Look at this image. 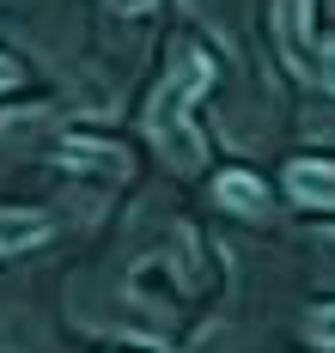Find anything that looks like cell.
Listing matches in <instances>:
<instances>
[{"label": "cell", "mask_w": 335, "mask_h": 353, "mask_svg": "<svg viewBox=\"0 0 335 353\" xmlns=\"http://www.w3.org/2000/svg\"><path fill=\"white\" fill-rule=\"evenodd\" d=\"M49 238V213H31V208H0V256H19Z\"/></svg>", "instance_id": "4"}, {"label": "cell", "mask_w": 335, "mask_h": 353, "mask_svg": "<svg viewBox=\"0 0 335 353\" xmlns=\"http://www.w3.org/2000/svg\"><path fill=\"white\" fill-rule=\"evenodd\" d=\"M214 195H220L225 213H244V219H262L268 213V183L250 171H225L220 183H214Z\"/></svg>", "instance_id": "3"}, {"label": "cell", "mask_w": 335, "mask_h": 353, "mask_svg": "<svg viewBox=\"0 0 335 353\" xmlns=\"http://www.w3.org/2000/svg\"><path fill=\"white\" fill-rule=\"evenodd\" d=\"M311 79H323V92H335V43H323V55H317Z\"/></svg>", "instance_id": "7"}, {"label": "cell", "mask_w": 335, "mask_h": 353, "mask_svg": "<svg viewBox=\"0 0 335 353\" xmlns=\"http://www.w3.org/2000/svg\"><path fill=\"white\" fill-rule=\"evenodd\" d=\"M305 341H311V347H323V353H335V305H323V311H311V317H305Z\"/></svg>", "instance_id": "6"}, {"label": "cell", "mask_w": 335, "mask_h": 353, "mask_svg": "<svg viewBox=\"0 0 335 353\" xmlns=\"http://www.w3.org/2000/svg\"><path fill=\"white\" fill-rule=\"evenodd\" d=\"M61 165H92V171H128V152L110 141H92V134H74V141H61Z\"/></svg>", "instance_id": "5"}, {"label": "cell", "mask_w": 335, "mask_h": 353, "mask_svg": "<svg viewBox=\"0 0 335 353\" xmlns=\"http://www.w3.org/2000/svg\"><path fill=\"white\" fill-rule=\"evenodd\" d=\"M287 189H293V201H305V208H329L335 213V165L298 159V165H287Z\"/></svg>", "instance_id": "2"}, {"label": "cell", "mask_w": 335, "mask_h": 353, "mask_svg": "<svg viewBox=\"0 0 335 353\" xmlns=\"http://www.w3.org/2000/svg\"><path fill=\"white\" fill-rule=\"evenodd\" d=\"M116 12H152V6H159V0H110Z\"/></svg>", "instance_id": "9"}, {"label": "cell", "mask_w": 335, "mask_h": 353, "mask_svg": "<svg viewBox=\"0 0 335 353\" xmlns=\"http://www.w3.org/2000/svg\"><path fill=\"white\" fill-rule=\"evenodd\" d=\"M6 85H19V61H12V55H0V92H6Z\"/></svg>", "instance_id": "8"}, {"label": "cell", "mask_w": 335, "mask_h": 353, "mask_svg": "<svg viewBox=\"0 0 335 353\" xmlns=\"http://www.w3.org/2000/svg\"><path fill=\"white\" fill-rule=\"evenodd\" d=\"M214 85V61H207V49L201 43H177L171 49V79L159 85V98L147 110V128L159 152L177 165V171H195L201 165V141H195V128H189V104L201 98Z\"/></svg>", "instance_id": "1"}]
</instances>
